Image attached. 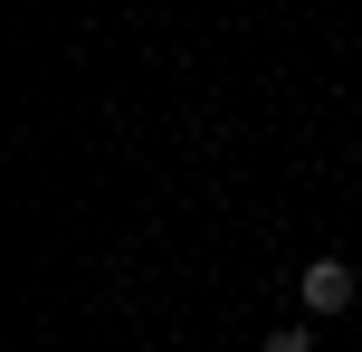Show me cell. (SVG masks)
<instances>
[{"label": "cell", "instance_id": "6da1fadb", "mask_svg": "<svg viewBox=\"0 0 362 352\" xmlns=\"http://www.w3.org/2000/svg\"><path fill=\"white\" fill-rule=\"evenodd\" d=\"M353 296H362V277H353L344 257H315L305 277H296V305H305L315 324H334V315H353Z\"/></svg>", "mask_w": 362, "mask_h": 352}, {"label": "cell", "instance_id": "7a4b0ae2", "mask_svg": "<svg viewBox=\"0 0 362 352\" xmlns=\"http://www.w3.org/2000/svg\"><path fill=\"white\" fill-rule=\"evenodd\" d=\"M267 352H315V315H296V324H267Z\"/></svg>", "mask_w": 362, "mask_h": 352}]
</instances>
